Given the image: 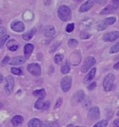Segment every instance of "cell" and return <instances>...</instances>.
Wrapping results in <instances>:
<instances>
[{"instance_id": "6da1fadb", "label": "cell", "mask_w": 119, "mask_h": 127, "mask_svg": "<svg viewBox=\"0 0 119 127\" xmlns=\"http://www.w3.org/2000/svg\"><path fill=\"white\" fill-rule=\"evenodd\" d=\"M58 17L60 21L62 22H67L71 19V16H72V12L70 8L66 6V5H61L58 8Z\"/></svg>"}, {"instance_id": "7a4b0ae2", "label": "cell", "mask_w": 119, "mask_h": 127, "mask_svg": "<svg viewBox=\"0 0 119 127\" xmlns=\"http://www.w3.org/2000/svg\"><path fill=\"white\" fill-rule=\"evenodd\" d=\"M115 76L114 74H107L106 77L104 78L102 82V86H103V90L105 92H110L113 89V86H114V82H115Z\"/></svg>"}, {"instance_id": "3957f363", "label": "cell", "mask_w": 119, "mask_h": 127, "mask_svg": "<svg viewBox=\"0 0 119 127\" xmlns=\"http://www.w3.org/2000/svg\"><path fill=\"white\" fill-rule=\"evenodd\" d=\"M116 22V18L112 16V17H108L104 20L100 21L99 24H97V30L99 31H102L104 29H106L108 26H110L112 24H114Z\"/></svg>"}, {"instance_id": "277c9868", "label": "cell", "mask_w": 119, "mask_h": 127, "mask_svg": "<svg viewBox=\"0 0 119 127\" xmlns=\"http://www.w3.org/2000/svg\"><path fill=\"white\" fill-rule=\"evenodd\" d=\"M72 77L71 76H65L63 77L61 80H60V88L62 92L64 93H67L68 91H70V89L72 87Z\"/></svg>"}, {"instance_id": "5b68a950", "label": "cell", "mask_w": 119, "mask_h": 127, "mask_svg": "<svg viewBox=\"0 0 119 127\" xmlns=\"http://www.w3.org/2000/svg\"><path fill=\"white\" fill-rule=\"evenodd\" d=\"M14 85H15V80L11 76H8L5 79V91L8 95H10L13 89H14Z\"/></svg>"}, {"instance_id": "8992f818", "label": "cell", "mask_w": 119, "mask_h": 127, "mask_svg": "<svg viewBox=\"0 0 119 127\" xmlns=\"http://www.w3.org/2000/svg\"><path fill=\"white\" fill-rule=\"evenodd\" d=\"M99 115H100V112H99V107H93L88 110V112H87V120H88L89 122L96 121L97 119L99 118Z\"/></svg>"}, {"instance_id": "52a82bcc", "label": "cell", "mask_w": 119, "mask_h": 127, "mask_svg": "<svg viewBox=\"0 0 119 127\" xmlns=\"http://www.w3.org/2000/svg\"><path fill=\"white\" fill-rule=\"evenodd\" d=\"M96 64V59L94 57H92V56H89V57H87L86 58L85 60V62H84L83 65H82V67H81V71L83 72V73H86L89 70V68L93 66L94 64Z\"/></svg>"}, {"instance_id": "ba28073f", "label": "cell", "mask_w": 119, "mask_h": 127, "mask_svg": "<svg viewBox=\"0 0 119 127\" xmlns=\"http://www.w3.org/2000/svg\"><path fill=\"white\" fill-rule=\"evenodd\" d=\"M27 71L33 76H40L41 74V67L38 64L32 63L27 65Z\"/></svg>"}, {"instance_id": "9c48e42d", "label": "cell", "mask_w": 119, "mask_h": 127, "mask_svg": "<svg viewBox=\"0 0 119 127\" xmlns=\"http://www.w3.org/2000/svg\"><path fill=\"white\" fill-rule=\"evenodd\" d=\"M85 97H86V95H85V93H84L82 90H79V91L76 92V94H74V95L72 96L71 103L73 104V105L79 104V103H81V102L83 101Z\"/></svg>"}, {"instance_id": "30bf717a", "label": "cell", "mask_w": 119, "mask_h": 127, "mask_svg": "<svg viewBox=\"0 0 119 127\" xmlns=\"http://www.w3.org/2000/svg\"><path fill=\"white\" fill-rule=\"evenodd\" d=\"M81 59H82V55H81L80 51H75L70 55V62L73 65L79 64V63L81 62Z\"/></svg>"}, {"instance_id": "8fae6325", "label": "cell", "mask_w": 119, "mask_h": 127, "mask_svg": "<svg viewBox=\"0 0 119 127\" xmlns=\"http://www.w3.org/2000/svg\"><path fill=\"white\" fill-rule=\"evenodd\" d=\"M10 28H11L13 31L17 32V33H21L24 31L25 26L22 22L20 21H14L10 24Z\"/></svg>"}, {"instance_id": "7c38bea8", "label": "cell", "mask_w": 119, "mask_h": 127, "mask_svg": "<svg viewBox=\"0 0 119 127\" xmlns=\"http://www.w3.org/2000/svg\"><path fill=\"white\" fill-rule=\"evenodd\" d=\"M119 37V32L118 31H112L109 32L107 34H105L103 36V40L105 42H112V41H115Z\"/></svg>"}, {"instance_id": "4fadbf2b", "label": "cell", "mask_w": 119, "mask_h": 127, "mask_svg": "<svg viewBox=\"0 0 119 127\" xmlns=\"http://www.w3.org/2000/svg\"><path fill=\"white\" fill-rule=\"evenodd\" d=\"M43 33L45 36H47V37H53L56 34L55 27L52 26V25H47V26L44 27Z\"/></svg>"}, {"instance_id": "5bb4252c", "label": "cell", "mask_w": 119, "mask_h": 127, "mask_svg": "<svg viewBox=\"0 0 119 127\" xmlns=\"http://www.w3.org/2000/svg\"><path fill=\"white\" fill-rule=\"evenodd\" d=\"M95 3L96 1H93V0H87V1H86L79 8V12H86L87 10H89L94 6Z\"/></svg>"}, {"instance_id": "9a60e30c", "label": "cell", "mask_w": 119, "mask_h": 127, "mask_svg": "<svg viewBox=\"0 0 119 127\" xmlns=\"http://www.w3.org/2000/svg\"><path fill=\"white\" fill-rule=\"evenodd\" d=\"M34 49H35L34 44H32V43L25 44V46H24V48H23V52H24V57H25L26 60L30 58V56L32 54Z\"/></svg>"}, {"instance_id": "2e32d148", "label": "cell", "mask_w": 119, "mask_h": 127, "mask_svg": "<svg viewBox=\"0 0 119 127\" xmlns=\"http://www.w3.org/2000/svg\"><path fill=\"white\" fill-rule=\"evenodd\" d=\"M25 57L24 56H15L11 59L9 60V63L12 65H19V64H22L25 63Z\"/></svg>"}, {"instance_id": "e0dca14e", "label": "cell", "mask_w": 119, "mask_h": 127, "mask_svg": "<svg viewBox=\"0 0 119 127\" xmlns=\"http://www.w3.org/2000/svg\"><path fill=\"white\" fill-rule=\"evenodd\" d=\"M22 123H23V117L20 115H15L11 119V124L15 127L20 125Z\"/></svg>"}, {"instance_id": "ac0fdd59", "label": "cell", "mask_w": 119, "mask_h": 127, "mask_svg": "<svg viewBox=\"0 0 119 127\" xmlns=\"http://www.w3.org/2000/svg\"><path fill=\"white\" fill-rule=\"evenodd\" d=\"M7 47H8V49L9 51L15 52V51H17L19 49V44H18V42H17L16 40L11 39L7 43Z\"/></svg>"}, {"instance_id": "d6986e66", "label": "cell", "mask_w": 119, "mask_h": 127, "mask_svg": "<svg viewBox=\"0 0 119 127\" xmlns=\"http://www.w3.org/2000/svg\"><path fill=\"white\" fill-rule=\"evenodd\" d=\"M95 74H96V67H93L91 70L89 71V73L86 76V78L84 79V83L87 84L88 82H90L92 79H93V78L95 77Z\"/></svg>"}, {"instance_id": "ffe728a7", "label": "cell", "mask_w": 119, "mask_h": 127, "mask_svg": "<svg viewBox=\"0 0 119 127\" xmlns=\"http://www.w3.org/2000/svg\"><path fill=\"white\" fill-rule=\"evenodd\" d=\"M36 33V28H32L30 31L26 32V33H24L23 35H22V38L24 40H30L33 38V36H35V34Z\"/></svg>"}, {"instance_id": "44dd1931", "label": "cell", "mask_w": 119, "mask_h": 127, "mask_svg": "<svg viewBox=\"0 0 119 127\" xmlns=\"http://www.w3.org/2000/svg\"><path fill=\"white\" fill-rule=\"evenodd\" d=\"M71 70V66H70V63H69V61H65L63 64H62V65H61V67H60V71L62 74L64 75H66L68 74L69 72Z\"/></svg>"}, {"instance_id": "7402d4cb", "label": "cell", "mask_w": 119, "mask_h": 127, "mask_svg": "<svg viewBox=\"0 0 119 127\" xmlns=\"http://www.w3.org/2000/svg\"><path fill=\"white\" fill-rule=\"evenodd\" d=\"M33 95L35 96H37L39 99H42L46 96V91L44 89H39V90H36V91L33 92Z\"/></svg>"}, {"instance_id": "603a6c76", "label": "cell", "mask_w": 119, "mask_h": 127, "mask_svg": "<svg viewBox=\"0 0 119 127\" xmlns=\"http://www.w3.org/2000/svg\"><path fill=\"white\" fill-rule=\"evenodd\" d=\"M40 122L39 119L37 118H34V119H31L29 122H28V127H38L40 126Z\"/></svg>"}, {"instance_id": "cb8c5ba5", "label": "cell", "mask_w": 119, "mask_h": 127, "mask_svg": "<svg viewBox=\"0 0 119 127\" xmlns=\"http://www.w3.org/2000/svg\"><path fill=\"white\" fill-rule=\"evenodd\" d=\"M115 11V8H114V7L112 6V5H108V6H106L104 8H102L101 10H100V15H103V14H107V13H111V12Z\"/></svg>"}, {"instance_id": "d4e9b609", "label": "cell", "mask_w": 119, "mask_h": 127, "mask_svg": "<svg viewBox=\"0 0 119 127\" xmlns=\"http://www.w3.org/2000/svg\"><path fill=\"white\" fill-rule=\"evenodd\" d=\"M44 106H45V102L42 99H38L35 104V108L41 110V109H44Z\"/></svg>"}, {"instance_id": "484cf974", "label": "cell", "mask_w": 119, "mask_h": 127, "mask_svg": "<svg viewBox=\"0 0 119 127\" xmlns=\"http://www.w3.org/2000/svg\"><path fill=\"white\" fill-rule=\"evenodd\" d=\"M81 103H82V106H83L85 108H88V107L91 106V100L89 99L87 96H86Z\"/></svg>"}, {"instance_id": "4316f807", "label": "cell", "mask_w": 119, "mask_h": 127, "mask_svg": "<svg viewBox=\"0 0 119 127\" xmlns=\"http://www.w3.org/2000/svg\"><path fill=\"white\" fill-rule=\"evenodd\" d=\"M108 125V121L107 120H101L96 123L93 127H107Z\"/></svg>"}, {"instance_id": "83f0119b", "label": "cell", "mask_w": 119, "mask_h": 127, "mask_svg": "<svg viewBox=\"0 0 119 127\" xmlns=\"http://www.w3.org/2000/svg\"><path fill=\"white\" fill-rule=\"evenodd\" d=\"M63 60V55L60 54V53H58L54 56V62H55L57 64H60V63H61Z\"/></svg>"}, {"instance_id": "f1b7e54d", "label": "cell", "mask_w": 119, "mask_h": 127, "mask_svg": "<svg viewBox=\"0 0 119 127\" xmlns=\"http://www.w3.org/2000/svg\"><path fill=\"white\" fill-rule=\"evenodd\" d=\"M119 52V42H117V43H115V45H113L111 47V49H110V53H116V52Z\"/></svg>"}, {"instance_id": "f546056e", "label": "cell", "mask_w": 119, "mask_h": 127, "mask_svg": "<svg viewBox=\"0 0 119 127\" xmlns=\"http://www.w3.org/2000/svg\"><path fill=\"white\" fill-rule=\"evenodd\" d=\"M10 71H11V73H12V74H14V75H17V76L22 75V71H21V69H20V68L11 67Z\"/></svg>"}, {"instance_id": "4dcf8cb0", "label": "cell", "mask_w": 119, "mask_h": 127, "mask_svg": "<svg viewBox=\"0 0 119 127\" xmlns=\"http://www.w3.org/2000/svg\"><path fill=\"white\" fill-rule=\"evenodd\" d=\"M77 45H78V41L76 39H75V38H72V39H70L68 41V46L70 48H75Z\"/></svg>"}, {"instance_id": "1f68e13d", "label": "cell", "mask_w": 119, "mask_h": 127, "mask_svg": "<svg viewBox=\"0 0 119 127\" xmlns=\"http://www.w3.org/2000/svg\"><path fill=\"white\" fill-rule=\"evenodd\" d=\"M60 42H55L54 44H52V46H51V48H50V50H49V52L50 53H52V52H54L56 51V49L58 47H60Z\"/></svg>"}, {"instance_id": "d6a6232c", "label": "cell", "mask_w": 119, "mask_h": 127, "mask_svg": "<svg viewBox=\"0 0 119 127\" xmlns=\"http://www.w3.org/2000/svg\"><path fill=\"white\" fill-rule=\"evenodd\" d=\"M74 29H75V24L71 23V24H67V26H66V32H67V33H71V32H73L74 31Z\"/></svg>"}, {"instance_id": "836d02e7", "label": "cell", "mask_w": 119, "mask_h": 127, "mask_svg": "<svg viewBox=\"0 0 119 127\" xmlns=\"http://www.w3.org/2000/svg\"><path fill=\"white\" fill-rule=\"evenodd\" d=\"M90 36H91L90 34H87L86 32H81V33H80V37H81L82 39H88Z\"/></svg>"}, {"instance_id": "e575fe53", "label": "cell", "mask_w": 119, "mask_h": 127, "mask_svg": "<svg viewBox=\"0 0 119 127\" xmlns=\"http://www.w3.org/2000/svg\"><path fill=\"white\" fill-rule=\"evenodd\" d=\"M8 38H9V36H8V35H6L4 37H2V38L0 39V48H2L4 46V44L6 43V41H7Z\"/></svg>"}, {"instance_id": "d590c367", "label": "cell", "mask_w": 119, "mask_h": 127, "mask_svg": "<svg viewBox=\"0 0 119 127\" xmlns=\"http://www.w3.org/2000/svg\"><path fill=\"white\" fill-rule=\"evenodd\" d=\"M6 35H7V30H6V28L3 27V26H0V39H1L2 37H4Z\"/></svg>"}, {"instance_id": "8d00e7d4", "label": "cell", "mask_w": 119, "mask_h": 127, "mask_svg": "<svg viewBox=\"0 0 119 127\" xmlns=\"http://www.w3.org/2000/svg\"><path fill=\"white\" fill-rule=\"evenodd\" d=\"M112 6L114 7L115 10L118 9L119 8V0H114V1L112 2Z\"/></svg>"}, {"instance_id": "74e56055", "label": "cell", "mask_w": 119, "mask_h": 127, "mask_svg": "<svg viewBox=\"0 0 119 127\" xmlns=\"http://www.w3.org/2000/svg\"><path fill=\"white\" fill-rule=\"evenodd\" d=\"M9 57L8 56H5V58L3 60H2V62H1V65L3 66V65H5V64H7L8 63H9Z\"/></svg>"}, {"instance_id": "f35d334b", "label": "cell", "mask_w": 119, "mask_h": 127, "mask_svg": "<svg viewBox=\"0 0 119 127\" xmlns=\"http://www.w3.org/2000/svg\"><path fill=\"white\" fill-rule=\"evenodd\" d=\"M61 104H62V98H59V99L57 100V103H56L55 105V108H58L59 107H60L61 106Z\"/></svg>"}, {"instance_id": "ab89813d", "label": "cell", "mask_w": 119, "mask_h": 127, "mask_svg": "<svg viewBox=\"0 0 119 127\" xmlns=\"http://www.w3.org/2000/svg\"><path fill=\"white\" fill-rule=\"evenodd\" d=\"M96 85H97V84H96V82H92L91 84H89V85L87 86V89H88L89 91H92V90H94V89H95Z\"/></svg>"}, {"instance_id": "60d3db41", "label": "cell", "mask_w": 119, "mask_h": 127, "mask_svg": "<svg viewBox=\"0 0 119 127\" xmlns=\"http://www.w3.org/2000/svg\"><path fill=\"white\" fill-rule=\"evenodd\" d=\"M40 127H51L50 123H47V122H42L40 123Z\"/></svg>"}, {"instance_id": "b9f144b4", "label": "cell", "mask_w": 119, "mask_h": 127, "mask_svg": "<svg viewBox=\"0 0 119 127\" xmlns=\"http://www.w3.org/2000/svg\"><path fill=\"white\" fill-rule=\"evenodd\" d=\"M113 67H114V69H115V70H119V62H117L116 64H115Z\"/></svg>"}, {"instance_id": "7bdbcfd3", "label": "cell", "mask_w": 119, "mask_h": 127, "mask_svg": "<svg viewBox=\"0 0 119 127\" xmlns=\"http://www.w3.org/2000/svg\"><path fill=\"white\" fill-rule=\"evenodd\" d=\"M49 101H47L46 103H45V106H44V109H47V108H48V107H49Z\"/></svg>"}, {"instance_id": "ee69618b", "label": "cell", "mask_w": 119, "mask_h": 127, "mask_svg": "<svg viewBox=\"0 0 119 127\" xmlns=\"http://www.w3.org/2000/svg\"><path fill=\"white\" fill-rule=\"evenodd\" d=\"M4 81V77H3V75L0 73V83H2Z\"/></svg>"}, {"instance_id": "f6af8a7d", "label": "cell", "mask_w": 119, "mask_h": 127, "mask_svg": "<svg viewBox=\"0 0 119 127\" xmlns=\"http://www.w3.org/2000/svg\"><path fill=\"white\" fill-rule=\"evenodd\" d=\"M50 3H51V1H45V2H44L45 5H49Z\"/></svg>"}, {"instance_id": "bcb514c9", "label": "cell", "mask_w": 119, "mask_h": 127, "mask_svg": "<svg viewBox=\"0 0 119 127\" xmlns=\"http://www.w3.org/2000/svg\"><path fill=\"white\" fill-rule=\"evenodd\" d=\"M66 127H73V124H68Z\"/></svg>"}, {"instance_id": "7dc6e473", "label": "cell", "mask_w": 119, "mask_h": 127, "mask_svg": "<svg viewBox=\"0 0 119 127\" xmlns=\"http://www.w3.org/2000/svg\"><path fill=\"white\" fill-rule=\"evenodd\" d=\"M115 124H117V123H119V121H118V120H117V121H115Z\"/></svg>"}, {"instance_id": "c3c4849f", "label": "cell", "mask_w": 119, "mask_h": 127, "mask_svg": "<svg viewBox=\"0 0 119 127\" xmlns=\"http://www.w3.org/2000/svg\"><path fill=\"white\" fill-rule=\"evenodd\" d=\"M116 116H117V117H119V111L117 112V113H116Z\"/></svg>"}, {"instance_id": "681fc988", "label": "cell", "mask_w": 119, "mask_h": 127, "mask_svg": "<svg viewBox=\"0 0 119 127\" xmlns=\"http://www.w3.org/2000/svg\"><path fill=\"white\" fill-rule=\"evenodd\" d=\"M2 106H3V105H2V104L0 103V107H2Z\"/></svg>"}, {"instance_id": "f907efd6", "label": "cell", "mask_w": 119, "mask_h": 127, "mask_svg": "<svg viewBox=\"0 0 119 127\" xmlns=\"http://www.w3.org/2000/svg\"><path fill=\"white\" fill-rule=\"evenodd\" d=\"M0 24H2V20L1 19H0Z\"/></svg>"}, {"instance_id": "816d5d0a", "label": "cell", "mask_w": 119, "mask_h": 127, "mask_svg": "<svg viewBox=\"0 0 119 127\" xmlns=\"http://www.w3.org/2000/svg\"><path fill=\"white\" fill-rule=\"evenodd\" d=\"M76 127H85V126H76Z\"/></svg>"}, {"instance_id": "f5cc1de1", "label": "cell", "mask_w": 119, "mask_h": 127, "mask_svg": "<svg viewBox=\"0 0 119 127\" xmlns=\"http://www.w3.org/2000/svg\"><path fill=\"white\" fill-rule=\"evenodd\" d=\"M115 127H119V125H118V126H115Z\"/></svg>"}]
</instances>
